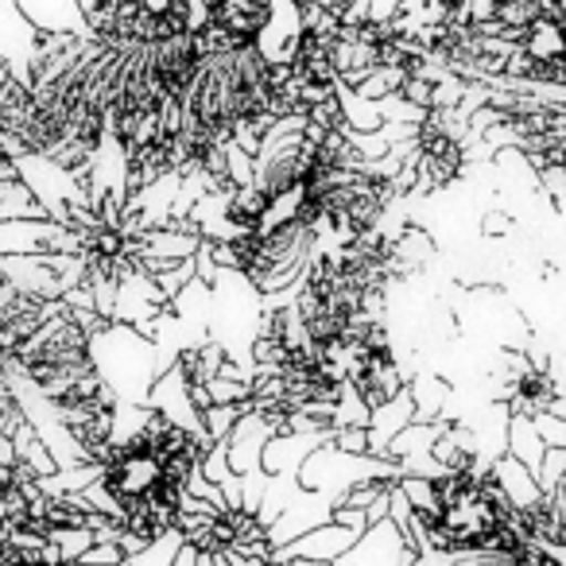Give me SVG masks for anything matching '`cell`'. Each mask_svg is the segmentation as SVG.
<instances>
[{
    "label": "cell",
    "mask_w": 566,
    "mask_h": 566,
    "mask_svg": "<svg viewBox=\"0 0 566 566\" xmlns=\"http://www.w3.org/2000/svg\"><path fill=\"white\" fill-rule=\"evenodd\" d=\"M90 357H94V369L105 385L113 388L120 403H136L144 408L148 392L164 369H159V354L144 334L128 331V326L109 323L102 334L90 338Z\"/></svg>",
    "instance_id": "cell-1"
},
{
    "label": "cell",
    "mask_w": 566,
    "mask_h": 566,
    "mask_svg": "<svg viewBox=\"0 0 566 566\" xmlns=\"http://www.w3.org/2000/svg\"><path fill=\"white\" fill-rule=\"evenodd\" d=\"M377 478L400 481V470H396L392 462H380V458H373V454H361V458L342 454V450H334L331 442L318 447L300 470V485L307 489V493L323 496V501L334 504V509H338L342 496H346L354 485L377 481Z\"/></svg>",
    "instance_id": "cell-2"
},
{
    "label": "cell",
    "mask_w": 566,
    "mask_h": 566,
    "mask_svg": "<svg viewBox=\"0 0 566 566\" xmlns=\"http://www.w3.org/2000/svg\"><path fill=\"white\" fill-rule=\"evenodd\" d=\"M307 35L303 4H268V24L256 35V51L268 66H295Z\"/></svg>",
    "instance_id": "cell-3"
},
{
    "label": "cell",
    "mask_w": 566,
    "mask_h": 566,
    "mask_svg": "<svg viewBox=\"0 0 566 566\" xmlns=\"http://www.w3.org/2000/svg\"><path fill=\"white\" fill-rule=\"evenodd\" d=\"M411 563H416V555H411L408 543L400 539L392 520H385V524L369 527V532L354 543V551H346L334 566H411Z\"/></svg>",
    "instance_id": "cell-4"
},
{
    "label": "cell",
    "mask_w": 566,
    "mask_h": 566,
    "mask_svg": "<svg viewBox=\"0 0 566 566\" xmlns=\"http://www.w3.org/2000/svg\"><path fill=\"white\" fill-rule=\"evenodd\" d=\"M272 423L256 411H244L237 419V427L229 431L226 439V458H229V473L233 478H244V473H256L260 470V454H264L268 439H272Z\"/></svg>",
    "instance_id": "cell-5"
},
{
    "label": "cell",
    "mask_w": 566,
    "mask_h": 566,
    "mask_svg": "<svg viewBox=\"0 0 566 566\" xmlns=\"http://www.w3.org/2000/svg\"><path fill=\"white\" fill-rule=\"evenodd\" d=\"M326 442L331 434H272L260 454V473L264 478H300L303 462Z\"/></svg>",
    "instance_id": "cell-6"
},
{
    "label": "cell",
    "mask_w": 566,
    "mask_h": 566,
    "mask_svg": "<svg viewBox=\"0 0 566 566\" xmlns=\"http://www.w3.org/2000/svg\"><path fill=\"white\" fill-rule=\"evenodd\" d=\"M489 478H493L496 493L504 496L509 512H516V516H524V512H532V509H539V504H543L539 481H535V473L524 470L516 458L501 454L493 465H489Z\"/></svg>",
    "instance_id": "cell-7"
},
{
    "label": "cell",
    "mask_w": 566,
    "mask_h": 566,
    "mask_svg": "<svg viewBox=\"0 0 566 566\" xmlns=\"http://www.w3.org/2000/svg\"><path fill=\"white\" fill-rule=\"evenodd\" d=\"M354 543H357L354 532H346L338 524H323L315 532L300 535L295 543H287V547L272 551V558H311V563L334 566L346 551H354Z\"/></svg>",
    "instance_id": "cell-8"
},
{
    "label": "cell",
    "mask_w": 566,
    "mask_h": 566,
    "mask_svg": "<svg viewBox=\"0 0 566 566\" xmlns=\"http://www.w3.org/2000/svg\"><path fill=\"white\" fill-rule=\"evenodd\" d=\"M28 28L40 35H74V40H90L86 20H82V4H17Z\"/></svg>",
    "instance_id": "cell-9"
},
{
    "label": "cell",
    "mask_w": 566,
    "mask_h": 566,
    "mask_svg": "<svg viewBox=\"0 0 566 566\" xmlns=\"http://www.w3.org/2000/svg\"><path fill=\"white\" fill-rule=\"evenodd\" d=\"M504 454L516 458L524 470L539 473V462H543V454H547V447H543L539 434H535L532 416H509V427H504Z\"/></svg>",
    "instance_id": "cell-10"
},
{
    "label": "cell",
    "mask_w": 566,
    "mask_h": 566,
    "mask_svg": "<svg viewBox=\"0 0 566 566\" xmlns=\"http://www.w3.org/2000/svg\"><path fill=\"white\" fill-rule=\"evenodd\" d=\"M0 221H51L24 179H0Z\"/></svg>",
    "instance_id": "cell-11"
},
{
    "label": "cell",
    "mask_w": 566,
    "mask_h": 566,
    "mask_svg": "<svg viewBox=\"0 0 566 566\" xmlns=\"http://www.w3.org/2000/svg\"><path fill=\"white\" fill-rule=\"evenodd\" d=\"M403 82H408V74H403L400 66H377V71H373L369 78L354 90V94L365 97V102H373V105H380V102H388V97L400 94Z\"/></svg>",
    "instance_id": "cell-12"
},
{
    "label": "cell",
    "mask_w": 566,
    "mask_h": 566,
    "mask_svg": "<svg viewBox=\"0 0 566 566\" xmlns=\"http://www.w3.org/2000/svg\"><path fill=\"white\" fill-rule=\"evenodd\" d=\"M187 547V539H182V532L175 527V532L159 535L156 543H148V547L140 551V555H133L125 566H171L175 558H179V551Z\"/></svg>",
    "instance_id": "cell-13"
},
{
    "label": "cell",
    "mask_w": 566,
    "mask_h": 566,
    "mask_svg": "<svg viewBox=\"0 0 566 566\" xmlns=\"http://www.w3.org/2000/svg\"><path fill=\"white\" fill-rule=\"evenodd\" d=\"M48 543L55 547V555L63 558V563H82V555H86L90 547H94V532L90 527H66V532H48Z\"/></svg>",
    "instance_id": "cell-14"
},
{
    "label": "cell",
    "mask_w": 566,
    "mask_h": 566,
    "mask_svg": "<svg viewBox=\"0 0 566 566\" xmlns=\"http://www.w3.org/2000/svg\"><path fill=\"white\" fill-rule=\"evenodd\" d=\"M244 416V408H210L202 416V431H206V439L210 442H226L229 439V431L237 427V419Z\"/></svg>",
    "instance_id": "cell-15"
},
{
    "label": "cell",
    "mask_w": 566,
    "mask_h": 566,
    "mask_svg": "<svg viewBox=\"0 0 566 566\" xmlns=\"http://www.w3.org/2000/svg\"><path fill=\"white\" fill-rule=\"evenodd\" d=\"M535 423V434H539V442L547 450H566V419L551 416V411H539V416H532Z\"/></svg>",
    "instance_id": "cell-16"
},
{
    "label": "cell",
    "mask_w": 566,
    "mask_h": 566,
    "mask_svg": "<svg viewBox=\"0 0 566 566\" xmlns=\"http://www.w3.org/2000/svg\"><path fill=\"white\" fill-rule=\"evenodd\" d=\"M566 478V450H547L539 462V473H535V481H539V493H551V489L558 485V481Z\"/></svg>",
    "instance_id": "cell-17"
},
{
    "label": "cell",
    "mask_w": 566,
    "mask_h": 566,
    "mask_svg": "<svg viewBox=\"0 0 566 566\" xmlns=\"http://www.w3.org/2000/svg\"><path fill=\"white\" fill-rule=\"evenodd\" d=\"M125 551L117 547V543H94V547L82 555L78 566H125Z\"/></svg>",
    "instance_id": "cell-18"
},
{
    "label": "cell",
    "mask_w": 566,
    "mask_h": 566,
    "mask_svg": "<svg viewBox=\"0 0 566 566\" xmlns=\"http://www.w3.org/2000/svg\"><path fill=\"white\" fill-rule=\"evenodd\" d=\"M331 447L342 450V454L361 458V454H369V434H365V431H334L331 434Z\"/></svg>",
    "instance_id": "cell-19"
},
{
    "label": "cell",
    "mask_w": 566,
    "mask_h": 566,
    "mask_svg": "<svg viewBox=\"0 0 566 566\" xmlns=\"http://www.w3.org/2000/svg\"><path fill=\"white\" fill-rule=\"evenodd\" d=\"M331 524H338V527H346V532H354L357 539H361V535L369 532V520H365V512H357V509H346V504H338V509H334Z\"/></svg>",
    "instance_id": "cell-20"
},
{
    "label": "cell",
    "mask_w": 566,
    "mask_h": 566,
    "mask_svg": "<svg viewBox=\"0 0 566 566\" xmlns=\"http://www.w3.org/2000/svg\"><path fill=\"white\" fill-rule=\"evenodd\" d=\"M195 558H198V551H195V547H182V551H179V558H175L171 566H195Z\"/></svg>",
    "instance_id": "cell-21"
},
{
    "label": "cell",
    "mask_w": 566,
    "mask_h": 566,
    "mask_svg": "<svg viewBox=\"0 0 566 566\" xmlns=\"http://www.w3.org/2000/svg\"><path fill=\"white\" fill-rule=\"evenodd\" d=\"M551 416H558V419H566V396H555V403H551Z\"/></svg>",
    "instance_id": "cell-22"
},
{
    "label": "cell",
    "mask_w": 566,
    "mask_h": 566,
    "mask_svg": "<svg viewBox=\"0 0 566 566\" xmlns=\"http://www.w3.org/2000/svg\"><path fill=\"white\" fill-rule=\"evenodd\" d=\"M195 566H213V555H210V551H198Z\"/></svg>",
    "instance_id": "cell-23"
},
{
    "label": "cell",
    "mask_w": 566,
    "mask_h": 566,
    "mask_svg": "<svg viewBox=\"0 0 566 566\" xmlns=\"http://www.w3.org/2000/svg\"><path fill=\"white\" fill-rule=\"evenodd\" d=\"M547 551H551V555H555V558H558V563H563V566H566V547H547Z\"/></svg>",
    "instance_id": "cell-24"
}]
</instances>
